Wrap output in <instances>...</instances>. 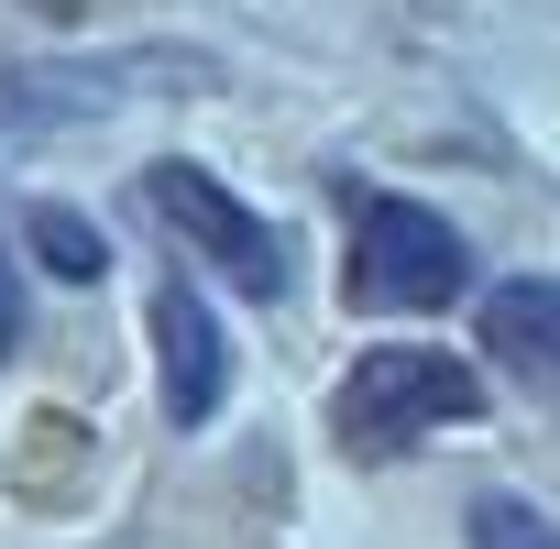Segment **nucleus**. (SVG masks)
Returning <instances> with one entry per match:
<instances>
[{"label": "nucleus", "mask_w": 560, "mask_h": 549, "mask_svg": "<svg viewBox=\"0 0 560 549\" xmlns=\"http://www.w3.org/2000/svg\"><path fill=\"white\" fill-rule=\"evenodd\" d=\"M472 418H483V374L440 341H374L330 385V440L352 462H407L429 429H472Z\"/></svg>", "instance_id": "obj_1"}, {"label": "nucleus", "mask_w": 560, "mask_h": 549, "mask_svg": "<svg viewBox=\"0 0 560 549\" xmlns=\"http://www.w3.org/2000/svg\"><path fill=\"white\" fill-rule=\"evenodd\" d=\"M165 89H220V56L198 45H121V56H34V67H0V143H45L78 121H110L132 100Z\"/></svg>", "instance_id": "obj_2"}, {"label": "nucleus", "mask_w": 560, "mask_h": 549, "mask_svg": "<svg viewBox=\"0 0 560 549\" xmlns=\"http://www.w3.org/2000/svg\"><path fill=\"white\" fill-rule=\"evenodd\" d=\"M462 287H472V242L429 198H396V187H363L352 198V308L440 319Z\"/></svg>", "instance_id": "obj_3"}, {"label": "nucleus", "mask_w": 560, "mask_h": 549, "mask_svg": "<svg viewBox=\"0 0 560 549\" xmlns=\"http://www.w3.org/2000/svg\"><path fill=\"white\" fill-rule=\"evenodd\" d=\"M143 209H154L187 253H209L242 297H287V287H298V274H287V231H275V220H253V198H231L209 165H187V154L143 165Z\"/></svg>", "instance_id": "obj_4"}, {"label": "nucleus", "mask_w": 560, "mask_h": 549, "mask_svg": "<svg viewBox=\"0 0 560 549\" xmlns=\"http://www.w3.org/2000/svg\"><path fill=\"white\" fill-rule=\"evenodd\" d=\"M143 341H154V407H165V429H209L231 407V330H220V308L187 287V274H165L154 308H143Z\"/></svg>", "instance_id": "obj_5"}, {"label": "nucleus", "mask_w": 560, "mask_h": 549, "mask_svg": "<svg viewBox=\"0 0 560 549\" xmlns=\"http://www.w3.org/2000/svg\"><path fill=\"white\" fill-rule=\"evenodd\" d=\"M483 352L560 396V274H505V287H483Z\"/></svg>", "instance_id": "obj_6"}, {"label": "nucleus", "mask_w": 560, "mask_h": 549, "mask_svg": "<svg viewBox=\"0 0 560 549\" xmlns=\"http://www.w3.org/2000/svg\"><path fill=\"white\" fill-rule=\"evenodd\" d=\"M23 242H34L45 274H67V287H100V274H110V231H100L89 209H67V198H45V209L23 220Z\"/></svg>", "instance_id": "obj_7"}, {"label": "nucleus", "mask_w": 560, "mask_h": 549, "mask_svg": "<svg viewBox=\"0 0 560 549\" xmlns=\"http://www.w3.org/2000/svg\"><path fill=\"white\" fill-rule=\"evenodd\" d=\"M462 538H472V549H560V516L494 483V494H472V516H462Z\"/></svg>", "instance_id": "obj_8"}, {"label": "nucleus", "mask_w": 560, "mask_h": 549, "mask_svg": "<svg viewBox=\"0 0 560 549\" xmlns=\"http://www.w3.org/2000/svg\"><path fill=\"white\" fill-rule=\"evenodd\" d=\"M23 330H34V287H23V264L0 253V363L23 352Z\"/></svg>", "instance_id": "obj_9"}]
</instances>
